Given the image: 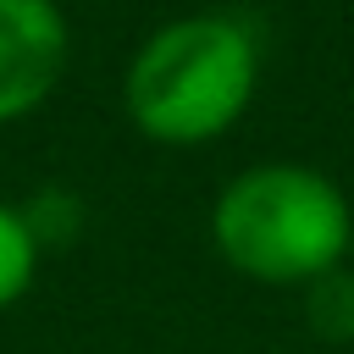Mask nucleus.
<instances>
[{"label": "nucleus", "mask_w": 354, "mask_h": 354, "mask_svg": "<svg viewBox=\"0 0 354 354\" xmlns=\"http://www.w3.org/2000/svg\"><path fill=\"white\" fill-rule=\"evenodd\" d=\"M260 66V28L243 11H188L160 22L127 55L122 111L149 144H216L254 105Z\"/></svg>", "instance_id": "1"}, {"label": "nucleus", "mask_w": 354, "mask_h": 354, "mask_svg": "<svg viewBox=\"0 0 354 354\" xmlns=\"http://www.w3.org/2000/svg\"><path fill=\"white\" fill-rule=\"evenodd\" d=\"M354 199L315 166L260 160L221 183L210 205L216 254L260 288H304L348 260Z\"/></svg>", "instance_id": "2"}, {"label": "nucleus", "mask_w": 354, "mask_h": 354, "mask_svg": "<svg viewBox=\"0 0 354 354\" xmlns=\"http://www.w3.org/2000/svg\"><path fill=\"white\" fill-rule=\"evenodd\" d=\"M72 66L61 0H0V127L39 116Z\"/></svg>", "instance_id": "3"}, {"label": "nucleus", "mask_w": 354, "mask_h": 354, "mask_svg": "<svg viewBox=\"0 0 354 354\" xmlns=\"http://www.w3.org/2000/svg\"><path fill=\"white\" fill-rule=\"evenodd\" d=\"M39 266H44V243L33 238L22 205L0 199V310H11V304L28 299Z\"/></svg>", "instance_id": "4"}, {"label": "nucleus", "mask_w": 354, "mask_h": 354, "mask_svg": "<svg viewBox=\"0 0 354 354\" xmlns=\"http://www.w3.org/2000/svg\"><path fill=\"white\" fill-rule=\"evenodd\" d=\"M304 321L321 343H354V266H332L304 282Z\"/></svg>", "instance_id": "5"}, {"label": "nucleus", "mask_w": 354, "mask_h": 354, "mask_svg": "<svg viewBox=\"0 0 354 354\" xmlns=\"http://www.w3.org/2000/svg\"><path fill=\"white\" fill-rule=\"evenodd\" d=\"M22 216H28V227H33V238L44 243V249H61L77 227H83V205H77V194H66V188H39L28 205H22Z\"/></svg>", "instance_id": "6"}, {"label": "nucleus", "mask_w": 354, "mask_h": 354, "mask_svg": "<svg viewBox=\"0 0 354 354\" xmlns=\"http://www.w3.org/2000/svg\"><path fill=\"white\" fill-rule=\"evenodd\" d=\"M348 266H354V227H348Z\"/></svg>", "instance_id": "7"}]
</instances>
